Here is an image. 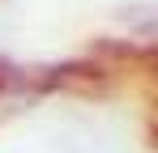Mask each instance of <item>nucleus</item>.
<instances>
[{
    "instance_id": "f257e3e1",
    "label": "nucleus",
    "mask_w": 158,
    "mask_h": 153,
    "mask_svg": "<svg viewBox=\"0 0 158 153\" xmlns=\"http://www.w3.org/2000/svg\"><path fill=\"white\" fill-rule=\"evenodd\" d=\"M141 30H145V34H158V17H150V22H141Z\"/></svg>"
}]
</instances>
